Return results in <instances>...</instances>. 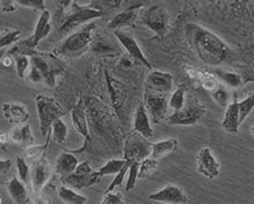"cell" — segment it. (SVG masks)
<instances>
[{"label":"cell","mask_w":254,"mask_h":204,"mask_svg":"<svg viewBox=\"0 0 254 204\" xmlns=\"http://www.w3.org/2000/svg\"><path fill=\"white\" fill-rule=\"evenodd\" d=\"M186 35L200 60L208 66H219L227 60L229 48L212 31L190 23L186 26Z\"/></svg>","instance_id":"cell-1"},{"label":"cell","mask_w":254,"mask_h":204,"mask_svg":"<svg viewBox=\"0 0 254 204\" xmlns=\"http://www.w3.org/2000/svg\"><path fill=\"white\" fill-rule=\"evenodd\" d=\"M95 30V24L89 23L80 27L73 33H71L62 42V44L55 50V55L64 58H76L82 56L89 50L92 41V31Z\"/></svg>","instance_id":"cell-2"},{"label":"cell","mask_w":254,"mask_h":204,"mask_svg":"<svg viewBox=\"0 0 254 204\" xmlns=\"http://www.w3.org/2000/svg\"><path fill=\"white\" fill-rule=\"evenodd\" d=\"M31 67L36 69L42 76L43 83L49 87H56L57 79L64 73L65 66L60 57L52 54H43V52H30Z\"/></svg>","instance_id":"cell-3"},{"label":"cell","mask_w":254,"mask_h":204,"mask_svg":"<svg viewBox=\"0 0 254 204\" xmlns=\"http://www.w3.org/2000/svg\"><path fill=\"white\" fill-rule=\"evenodd\" d=\"M71 6H66L63 21L61 23L58 32L61 35H66L77 27L86 25L92 20L102 17V11L92 6H80L77 2L70 1Z\"/></svg>","instance_id":"cell-4"},{"label":"cell","mask_w":254,"mask_h":204,"mask_svg":"<svg viewBox=\"0 0 254 204\" xmlns=\"http://www.w3.org/2000/svg\"><path fill=\"white\" fill-rule=\"evenodd\" d=\"M37 112L39 116V128L43 137H48L51 132V127L56 120L62 119L65 115V112L61 104L54 98L38 95L36 98Z\"/></svg>","instance_id":"cell-5"},{"label":"cell","mask_w":254,"mask_h":204,"mask_svg":"<svg viewBox=\"0 0 254 204\" xmlns=\"http://www.w3.org/2000/svg\"><path fill=\"white\" fill-rule=\"evenodd\" d=\"M206 108L196 98L191 97L186 101L184 108L167 117V122L172 126H194L202 121L206 115Z\"/></svg>","instance_id":"cell-6"},{"label":"cell","mask_w":254,"mask_h":204,"mask_svg":"<svg viewBox=\"0 0 254 204\" xmlns=\"http://www.w3.org/2000/svg\"><path fill=\"white\" fill-rule=\"evenodd\" d=\"M100 179L101 177L98 172L91 168L90 163L83 162L78 164V166L72 174L63 178L62 181L66 187L72 188L75 190H80L97 184Z\"/></svg>","instance_id":"cell-7"},{"label":"cell","mask_w":254,"mask_h":204,"mask_svg":"<svg viewBox=\"0 0 254 204\" xmlns=\"http://www.w3.org/2000/svg\"><path fill=\"white\" fill-rule=\"evenodd\" d=\"M153 150V144L149 139L144 138L140 133L132 132L128 135L125 141V156L123 159L126 160H143L149 158Z\"/></svg>","instance_id":"cell-8"},{"label":"cell","mask_w":254,"mask_h":204,"mask_svg":"<svg viewBox=\"0 0 254 204\" xmlns=\"http://www.w3.org/2000/svg\"><path fill=\"white\" fill-rule=\"evenodd\" d=\"M141 23L159 36H165L169 25V14L162 6L154 5L142 14Z\"/></svg>","instance_id":"cell-9"},{"label":"cell","mask_w":254,"mask_h":204,"mask_svg":"<svg viewBox=\"0 0 254 204\" xmlns=\"http://www.w3.org/2000/svg\"><path fill=\"white\" fill-rule=\"evenodd\" d=\"M143 104L149 114L150 120L155 123H159L169 116L168 113L170 108L166 95L145 91Z\"/></svg>","instance_id":"cell-10"},{"label":"cell","mask_w":254,"mask_h":204,"mask_svg":"<svg viewBox=\"0 0 254 204\" xmlns=\"http://www.w3.org/2000/svg\"><path fill=\"white\" fill-rule=\"evenodd\" d=\"M52 175L50 164L46 159V151L31 168V184L36 195L42 193L45 185L50 181Z\"/></svg>","instance_id":"cell-11"},{"label":"cell","mask_w":254,"mask_h":204,"mask_svg":"<svg viewBox=\"0 0 254 204\" xmlns=\"http://www.w3.org/2000/svg\"><path fill=\"white\" fill-rule=\"evenodd\" d=\"M196 170L206 178L214 179L220 175V163L209 147H202L196 156Z\"/></svg>","instance_id":"cell-12"},{"label":"cell","mask_w":254,"mask_h":204,"mask_svg":"<svg viewBox=\"0 0 254 204\" xmlns=\"http://www.w3.org/2000/svg\"><path fill=\"white\" fill-rule=\"evenodd\" d=\"M151 202L162 204H186L187 196L181 187L175 184H168L156 193L149 196Z\"/></svg>","instance_id":"cell-13"},{"label":"cell","mask_w":254,"mask_h":204,"mask_svg":"<svg viewBox=\"0 0 254 204\" xmlns=\"http://www.w3.org/2000/svg\"><path fill=\"white\" fill-rule=\"evenodd\" d=\"M114 35L117 38V41L120 42V44L122 45L123 48L126 49V51L131 56V58H134V61L137 62V63L143 64L145 68H148V69H153V66H151L150 62L148 61L147 57L143 55L140 45H138V43L135 41L134 37L130 36L129 33L125 32L123 30L115 31Z\"/></svg>","instance_id":"cell-14"},{"label":"cell","mask_w":254,"mask_h":204,"mask_svg":"<svg viewBox=\"0 0 254 204\" xmlns=\"http://www.w3.org/2000/svg\"><path fill=\"white\" fill-rule=\"evenodd\" d=\"M71 121H72V125L77 131V133L82 135V138L85 140L84 144H83V146L80 147V150L76 151V152H82L90 141V131H89L88 121H86L84 101H83L82 94L79 95L78 102L76 103V106L71 109Z\"/></svg>","instance_id":"cell-15"},{"label":"cell","mask_w":254,"mask_h":204,"mask_svg":"<svg viewBox=\"0 0 254 204\" xmlns=\"http://www.w3.org/2000/svg\"><path fill=\"white\" fill-rule=\"evenodd\" d=\"M51 13L48 10L43 11L39 15V19L37 21L35 31H33V35L27 39L26 42H24V44L27 46V50L33 51V49H36L37 46L43 39H45L46 37L51 33L52 26H51Z\"/></svg>","instance_id":"cell-16"},{"label":"cell","mask_w":254,"mask_h":204,"mask_svg":"<svg viewBox=\"0 0 254 204\" xmlns=\"http://www.w3.org/2000/svg\"><path fill=\"white\" fill-rule=\"evenodd\" d=\"M147 91L167 95L173 89V75L169 73L154 70L145 79Z\"/></svg>","instance_id":"cell-17"},{"label":"cell","mask_w":254,"mask_h":204,"mask_svg":"<svg viewBox=\"0 0 254 204\" xmlns=\"http://www.w3.org/2000/svg\"><path fill=\"white\" fill-rule=\"evenodd\" d=\"M105 79H107V86L108 91H109L111 103H113V107L117 115L121 116V110H122L127 100V89L122 82H120L115 77H111L108 72H105Z\"/></svg>","instance_id":"cell-18"},{"label":"cell","mask_w":254,"mask_h":204,"mask_svg":"<svg viewBox=\"0 0 254 204\" xmlns=\"http://www.w3.org/2000/svg\"><path fill=\"white\" fill-rule=\"evenodd\" d=\"M142 7V5H136L132 7L127 8V10L120 12L108 23V30L110 31H119L123 30L125 27H128L135 23L136 18L138 17V11Z\"/></svg>","instance_id":"cell-19"},{"label":"cell","mask_w":254,"mask_h":204,"mask_svg":"<svg viewBox=\"0 0 254 204\" xmlns=\"http://www.w3.org/2000/svg\"><path fill=\"white\" fill-rule=\"evenodd\" d=\"M1 110L8 121L17 123V125L29 122L30 114L23 104L15 103V102H5V103H2Z\"/></svg>","instance_id":"cell-20"},{"label":"cell","mask_w":254,"mask_h":204,"mask_svg":"<svg viewBox=\"0 0 254 204\" xmlns=\"http://www.w3.org/2000/svg\"><path fill=\"white\" fill-rule=\"evenodd\" d=\"M134 132L140 133L144 138L151 139L154 135L153 128H151V122L149 114L145 109L144 104L140 103L136 108L134 114Z\"/></svg>","instance_id":"cell-21"},{"label":"cell","mask_w":254,"mask_h":204,"mask_svg":"<svg viewBox=\"0 0 254 204\" xmlns=\"http://www.w3.org/2000/svg\"><path fill=\"white\" fill-rule=\"evenodd\" d=\"M6 190H7L8 195L11 199L13 200L15 204H30L31 199L29 191H27L25 183L21 182L19 178L12 177L8 183L6 184Z\"/></svg>","instance_id":"cell-22"},{"label":"cell","mask_w":254,"mask_h":204,"mask_svg":"<svg viewBox=\"0 0 254 204\" xmlns=\"http://www.w3.org/2000/svg\"><path fill=\"white\" fill-rule=\"evenodd\" d=\"M78 164L79 163L75 157V154L71 152H62L58 156L57 160H56L55 172L58 176H61V178L63 179L72 174L77 169Z\"/></svg>","instance_id":"cell-23"},{"label":"cell","mask_w":254,"mask_h":204,"mask_svg":"<svg viewBox=\"0 0 254 204\" xmlns=\"http://www.w3.org/2000/svg\"><path fill=\"white\" fill-rule=\"evenodd\" d=\"M239 119V108H238V101L234 100L228 104L227 110H226L224 120H222V128L225 132L231 133V134H238L240 127Z\"/></svg>","instance_id":"cell-24"},{"label":"cell","mask_w":254,"mask_h":204,"mask_svg":"<svg viewBox=\"0 0 254 204\" xmlns=\"http://www.w3.org/2000/svg\"><path fill=\"white\" fill-rule=\"evenodd\" d=\"M10 140L14 144H24L26 146H31L35 143V138H33L32 129L29 122L23 123V125H17L8 134Z\"/></svg>","instance_id":"cell-25"},{"label":"cell","mask_w":254,"mask_h":204,"mask_svg":"<svg viewBox=\"0 0 254 204\" xmlns=\"http://www.w3.org/2000/svg\"><path fill=\"white\" fill-rule=\"evenodd\" d=\"M179 147V141L175 138L165 139V140L157 141L153 144V150H151V158L160 160L163 157L175 152Z\"/></svg>","instance_id":"cell-26"},{"label":"cell","mask_w":254,"mask_h":204,"mask_svg":"<svg viewBox=\"0 0 254 204\" xmlns=\"http://www.w3.org/2000/svg\"><path fill=\"white\" fill-rule=\"evenodd\" d=\"M57 194L62 202L65 204H85L88 201L86 196H83V195L77 193L75 189L66 187V185L58 188Z\"/></svg>","instance_id":"cell-27"},{"label":"cell","mask_w":254,"mask_h":204,"mask_svg":"<svg viewBox=\"0 0 254 204\" xmlns=\"http://www.w3.org/2000/svg\"><path fill=\"white\" fill-rule=\"evenodd\" d=\"M214 75L216 79H219L220 81L224 82L225 85L229 86L231 88H240L243 86V79L239 74L232 73V72H224L221 69H216L214 72Z\"/></svg>","instance_id":"cell-28"},{"label":"cell","mask_w":254,"mask_h":204,"mask_svg":"<svg viewBox=\"0 0 254 204\" xmlns=\"http://www.w3.org/2000/svg\"><path fill=\"white\" fill-rule=\"evenodd\" d=\"M128 160L126 159H111L105 165L102 166V168L98 170V175L100 177H103V176H115L117 175L119 172L125 168V165L127 164Z\"/></svg>","instance_id":"cell-29"},{"label":"cell","mask_w":254,"mask_h":204,"mask_svg":"<svg viewBox=\"0 0 254 204\" xmlns=\"http://www.w3.org/2000/svg\"><path fill=\"white\" fill-rule=\"evenodd\" d=\"M51 137L57 144H63L67 137V125L62 119L56 120L51 127Z\"/></svg>","instance_id":"cell-30"},{"label":"cell","mask_w":254,"mask_h":204,"mask_svg":"<svg viewBox=\"0 0 254 204\" xmlns=\"http://www.w3.org/2000/svg\"><path fill=\"white\" fill-rule=\"evenodd\" d=\"M186 103V91L185 87H179L175 89V92L173 93L172 97L169 99V108L173 109V112H178L184 108Z\"/></svg>","instance_id":"cell-31"},{"label":"cell","mask_w":254,"mask_h":204,"mask_svg":"<svg viewBox=\"0 0 254 204\" xmlns=\"http://www.w3.org/2000/svg\"><path fill=\"white\" fill-rule=\"evenodd\" d=\"M159 165H160V160L151 158V157L141 160V162H140V171H138V179L147 178L148 176L153 174V172L157 169V166H159Z\"/></svg>","instance_id":"cell-32"},{"label":"cell","mask_w":254,"mask_h":204,"mask_svg":"<svg viewBox=\"0 0 254 204\" xmlns=\"http://www.w3.org/2000/svg\"><path fill=\"white\" fill-rule=\"evenodd\" d=\"M131 163H132V160H128V162H127V164L125 165V168L121 170L119 174L115 175L113 182H111V183L109 184V187H108L107 189L104 190V195L114 193V190L116 189L117 187L122 185L123 182H125V179L127 178V176H128V171H129L130 165H131Z\"/></svg>","instance_id":"cell-33"},{"label":"cell","mask_w":254,"mask_h":204,"mask_svg":"<svg viewBox=\"0 0 254 204\" xmlns=\"http://www.w3.org/2000/svg\"><path fill=\"white\" fill-rule=\"evenodd\" d=\"M238 108H239L240 123H243L254 109V94L244 99L243 101L238 102Z\"/></svg>","instance_id":"cell-34"},{"label":"cell","mask_w":254,"mask_h":204,"mask_svg":"<svg viewBox=\"0 0 254 204\" xmlns=\"http://www.w3.org/2000/svg\"><path fill=\"white\" fill-rule=\"evenodd\" d=\"M138 171H140V162H138V160H132L131 165H130L129 168L128 176H127V193H129V191H131L135 188V185L138 181Z\"/></svg>","instance_id":"cell-35"},{"label":"cell","mask_w":254,"mask_h":204,"mask_svg":"<svg viewBox=\"0 0 254 204\" xmlns=\"http://www.w3.org/2000/svg\"><path fill=\"white\" fill-rule=\"evenodd\" d=\"M50 138H51V132L49 133L48 135V140H46V144L44 145H31V146H27L26 151H25V157L24 158L27 159H32V158H40L43 156V153L45 151H48L49 147V143H50Z\"/></svg>","instance_id":"cell-36"},{"label":"cell","mask_w":254,"mask_h":204,"mask_svg":"<svg viewBox=\"0 0 254 204\" xmlns=\"http://www.w3.org/2000/svg\"><path fill=\"white\" fill-rule=\"evenodd\" d=\"M15 68H17V75L19 79H25L27 76V69L31 68V58L26 55L20 54L14 58Z\"/></svg>","instance_id":"cell-37"},{"label":"cell","mask_w":254,"mask_h":204,"mask_svg":"<svg viewBox=\"0 0 254 204\" xmlns=\"http://www.w3.org/2000/svg\"><path fill=\"white\" fill-rule=\"evenodd\" d=\"M19 37H20L19 30H12V29L2 30L1 35H0V48L4 49L5 46L13 44V43L18 41Z\"/></svg>","instance_id":"cell-38"},{"label":"cell","mask_w":254,"mask_h":204,"mask_svg":"<svg viewBox=\"0 0 254 204\" xmlns=\"http://www.w3.org/2000/svg\"><path fill=\"white\" fill-rule=\"evenodd\" d=\"M15 168H17V172L20 181L26 183V182L29 181V178H31V169L30 166L27 165L26 159L24 158V157H18V158L15 159Z\"/></svg>","instance_id":"cell-39"},{"label":"cell","mask_w":254,"mask_h":204,"mask_svg":"<svg viewBox=\"0 0 254 204\" xmlns=\"http://www.w3.org/2000/svg\"><path fill=\"white\" fill-rule=\"evenodd\" d=\"M94 51L97 55H108V56L119 55V51H117L116 49H115V46L111 45L110 43H101V42L95 43Z\"/></svg>","instance_id":"cell-40"},{"label":"cell","mask_w":254,"mask_h":204,"mask_svg":"<svg viewBox=\"0 0 254 204\" xmlns=\"http://www.w3.org/2000/svg\"><path fill=\"white\" fill-rule=\"evenodd\" d=\"M212 94L213 100L219 104L220 107H228V93L224 88H216L214 92L210 93Z\"/></svg>","instance_id":"cell-41"},{"label":"cell","mask_w":254,"mask_h":204,"mask_svg":"<svg viewBox=\"0 0 254 204\" xmlns=\"http://www.w3.org/2000/svg\"><path fill=\"white\" fill-rule=\"evenodd\" d=\"M18 6L26 8H32V10H38L40 12L45 11L44 1L43 0H18Z\"/></svg>","instance_id":"cell-42"},{"label":"cell","mask_w":254,"mask_h":204,"mask_svg":"<svg viewBox=\"0 0 254 204\" xmlns=\"http://www.w3.org/2000/svg\"><path fill=\"white\" fill-rule=\"evenodd\" d=\"M104 200L102 201L101 204H125V200H123V197L120 194L110 193L104 195Z\"/></svg>","instance_id":"cell-43"},{"label":"cell","mask_w":254,"mask_h":204,"mask_svg":"<svg viewBox=\"0 0 254 204\" xmlns=\"http://www.w3.org/2000/svg\"><path fill=\"white\" fill-rule=\"evenodd\" d=\"M1 63L2 66L6 67V68H11L12 66H13V63H15L13 58H12L11 55H5V56H2L1 58Z\"/></svg>","instance_id":"cell-44"},{"label":"cell","mask_w":254,"mask_h":204,"mask_svg":"<svg viewBox=\"0 0 254 204\" xmlns=\"http://www.w3.org/2000/svg\"><path fill=\"white\" fill-rule=\"evenodd\" d=\"M35 204H50V203H49V200L46 199V197H43L40 194H37L35 199Z\"/></svg>","instance_id":"cell-45"},{"label":"cell","mask_w":254,"mask_h":204,"mask_svg":"<svg viewBox=\"0 0 254 204\" xmlns=\"http://www.w3.org/2000/svg\"><path fill=\"white\" fill-rule=\"evenodd\" d=\"M12 165V160H1V171L4 172L5 170H8Z\"/></svg>","instance_id":"cell-46"},{"label":"cell","mask_w":254,"mask_h":204,"mask_svg":"<svg viewBox=\"0 0 254 204\" xmlns=\"http://www.w3.org/2000/svg\"><path fill=\"white\" fill-rule=\"evenodd\" d=\"M6 141H7V139H6V133H1V144L4 145Z\"/></svg>","instance_id":"cell-47"},{"label":"cell","mask_w":254,"mask_h":204,"mask_svg":"<svg viewBox=\"0 0 254 204\" xmlns=\"http://www.w3.org/2000/svg\"><path fill=\"white\" fill-rule=\"evenodd\" d=\"M251 134L254 137V126H252V128H251Z\"/></svg>","instance_id":"cell-48"}]
</instances>
